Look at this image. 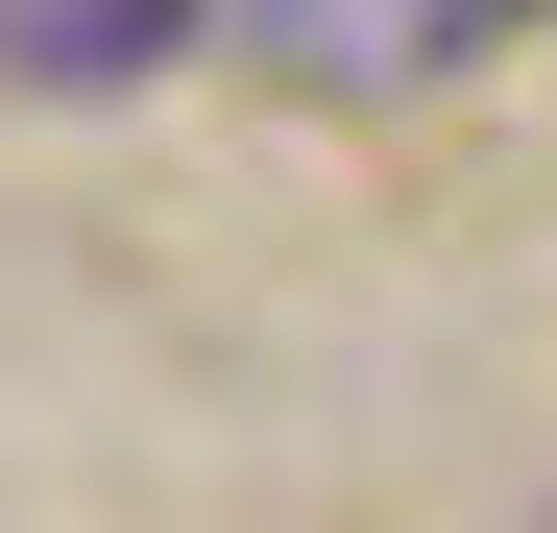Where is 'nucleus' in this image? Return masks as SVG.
Segmentation results:
<instances>
[{
    "label": "nucleus",
    "mask_w": 557,
    "mask_h": 533,
    "mask_svg": "<svg viewBox=\"0 0 557 533\" xmlns=\"http://www.w3.org/2000/svg\"><path fill=\"white\" fill-rule=\"evenodd\" d=\"M509 25H533V0H292V49H339V73H460Z\"/></svg>",
    "instance_id": "1"
}]
</instances>
